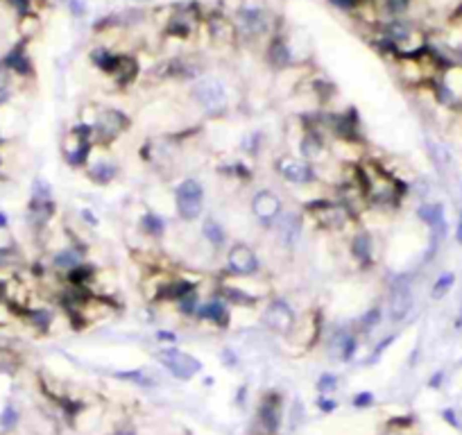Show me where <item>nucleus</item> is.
Instances as JSON below:
<instances>
[{"label":"nucleus","instance_id":"obj_1","mask_svg":"<svg viewBox=\"0 0 462 435\" xmlns=\"http://www.w3.org/2000/svg\"><path fill=\"white\" fill-rule=\"evenodd\" d=\"M303 215H308L324 231H344L356 222V215L338 197H315L303 204Z\"/></svg>","mask_w":462,"mask_h":435},{"label":"nucleus","instance_id":"obj_2","mask_svg":"<svg viewBox=\"0 0 462 435\" xmlns=\"http://www.w3.org/2000/svg\"><path fill=\"white\" fill-rule=\"evenodd\" d=\"M93 129L89 122H77V125L68 127L61 140V157L66 166L70 168H86L91 161V152H93Z\"/></svg>","mask_w":462,"mask_h":435},{"label":"nucleus","instance_id":"obj_3","mask_svg":"<svg viewBox=\"0 0 462 435\" xmlns=\"http://www.w3.org/2000/svg\"><path fill=\"white\" fill-rule=\"evenodd\" d=\"M190 98L208 116H220L229 109V91H226L224 82L215 75L199 77L190 89Z\"/></svg>","mask_w":462,"mask_h":435},{"label":"nucleus","instance_id":"obj_4","mask_svg":"<svg viewBox=\"0 0 462 435\" xmlns=\"http://www.w3.org/2000/svg\"><path fill=\"white\" fill-rule=\"evenodd\" d=\"M175 211L181 222H195L202 218L204 204H206V190L202 181L195 177H186L175 186Z\"/></svg>","mask_w":462,"mask_h":435},{"label":"nucleus","instance_id":"obj_5","mask_svg":"<svg viewBox=\"0 0 462 435\" xmlns=\"http://www.w3.org/2000/svg\"><path fill=\"white\" fill-rule=\"evenodd\" d=\"M93 129V143L100 148H109L113 140H118L131 127V120L125 111L113 107H100L95 111L93 120L89 122Z\"/></svg>","mask_w":462,"mask_h":435},{"label":"nucleus","instance_id":"obj_6","mask_svg":"<svg viewBox=\"0 0 462 435\" xmlns=\"http://www.w3.org/2000/svg\"><path fill=\"white\" fill-rule=\"evenodd\" d=\"M224 274L231 279H254L261 274V258L247 243H231L224 254Z\"/></svg>","mask_w":462,"mask_h":435},{"label":"nucleus","instance_id":"obj_7","mask_svg":"<svg viewBox=\"0 0 462 435\" xmlns=\"http://www.w3.org/2000/svg\"><path fill=\"white\" fill-rule=\"evenodd\" d=\"M157 360L177 381H190L202 372V360L179 347H163L157 351Z\"/></svg>","mask_w":462,"mask_h":435},{"label":"nucleus","instance_id":"obj_8","mask_svg":"<svg viewBox=\"0 0 462 435\" xmlns=\"http://www.w3.org/2000/svg\"><path fill=\"white\" fill-rule=\"evenodd\" d=\"M297 311L292 308V304L283 297H272L267 299V304L263 306L261 311V322L267 331L272 333H279V335H285L288 338L290 333L294 331L297 326Z\"/></svg>","mask_w":462,"mask_h":435},{"label":"nucleus","instance_id":"obj_9","mask_svg":"<svg viewBox=\"0 0 462 435\" xmlns=\"http://www.w3.org/2000/svg\"><path fill=\"white\" fill-rule=\"evenodd\" d=\"M276 175L292 186H311L320 181V172L313 163L303 161L299 154H281L274 161Z\"/></svg>","mask_w":462,"mask_h":435},{"label":"nucleus","instance_id":"obj_10","mask_svg":"<svg viewBox=\"0 0 462 435\" xmlns=\"http://www.w3.org/2000/svg\"><path fill=\"white\" fill-rule=\"evenodd\" d=\"M299 157L303 161L313 163V166H324L326 161H331V140L329 136H324L315 127H301V136L297 140Z\"/></svg>","mask_w":462,"mask_h":435},{"label":"nucleus","instance_id":"obj_11","mask_svg":"<svg viewBox=\"0 0 462 435\" xmlns=\"http://www.w3.org/2000/svg\"><path fill=\"white\" fill-rule=\"evenodd\" d=\"M412 306H415L412 285L408 283L406 276H394L392 285L388 288V304H385L388 317L392 322H403L412 313Z\"/></svg>","mask_w":462,"mask_h":435},{"label":"nucleus","instance_id":"obj_12","mask_svg":"<svg viewBox=\"0 0 462 435\" xmlns=\"http://www.w3.org/2000/svg\"><path fill=\"white\" fill-rule=\"evenodd\" d=\"M236 32L245 39H263L270 34L272 18L263 7H243L236 14Z\"/></svg>","mask_w":462,"mask_h":435},{"label":"nucleus","instance_id":"obj_13","mask_svg":"<svg viewBox=\"0 0 462 435\" xmlns=\"http://www.w3.org/2000/svg\"><path fill=\"white\" fill-rule=\"evenodd\" d=\"M358 344H360V335L353 331V326H335L333 331L326 338V351L333 360L340 362H351L353 356L358 351Z\"/></svg>","mask_w":462,"mask_h":435},{"label":"nucleus","instance_id":"obj_14","mask_svg":"<svg viewBox=\"0 0 462 435\" xmlns=\"http://www.w3.org/2000/svg\"><path fill=\"white\" fill-rule=\"evenodd\" d=\"M249 208H252V215L256 218V222H261L263 227H274L279 215L283 213V199L274 190L261 188L252 195Z\"/></svg>","mask_w":462,"mask_h":435},{"label":"nucleus","instance_id":"obj_15","mask_svg":"<svg viewBox=\"0 0 462 435\" xmlns=\"http://www.w3.org/2000/svg\"><path fill=\"white\" fill-rule=\"evenodd\" d=\"M258 424H261L265 435H276L283 424V399L279 392L270 390L263 394L261 406H258Z\"/></svg>","mask_w":462,"mask_h":435},{"label":"nucleus","instance_id":"obj_16","mask_svg":"<svg viewBox=\"0 0 462 435\" xmlns=\"http://www.w3.org/2000/svg\"><path fill=\"white\" fill-rule=\"evenodd\" d=\"M276 240L283 249H294L303 234V211H283L274 225Z\"/></svg>","mask_w":462,"mask_h":435},{"label":"nucleus","instance_id":"obj_17","mask_svg":"<svg viewBox=\"0 0 462 435\" xmlns=\"http://www.w3.org/2000/svg\"><path fill=\"white\" fill-rule=\"evenodd\" d=\"M349 252H351V258L356 261V265L360 267V270L374 267V263H376V238H374V234L367 231V229L351 231Z\"/></svg>","mask_w":462,"mask_h":435},{"label":"nucleus","instance_id":"obj_18","mask_svg":"<svg viewBox=\"0 0 462 435\" xmlns=\"http://www.w3.org/2000/svg\"><path fill=\"white\" fill-rule=\"evenodd\" d=\"M195 320L197 322H206V324H213L215 329H226L231 322V306L217 295H211V297L202 299L197 313H195Z\"/></svg>","mask_w":462,"mask_h":435},{"label":"nucleus","instance_id":"obj_19","mask_svg":"<svg viewBox=\"0 0 462 435\" xmlns=\"http://www.w3.org/2000/svg\"><path fill=\"white\" fill-rule=\"evenodd\" d=\"M86 256V249L84 245L80 243H70L66 245V247L57 249V252H52V258H50V265H52V270L57 272V274H63L66 276L68 272H72L75 267H80Z\"/></svg>","mask_w":462,"mask_h":435},{"label":"nucleus","instance_id":"obj_20","mask_svg":"<svg viewBox=\"0 0 462 435\" xmlns=\"http://www.w3.org/2000/svg\"><path fill=\"white\" fill-rule=\"evenodd\" d=\"M84 175L95 186H107L120 175V168L113 159H91L89 166L84 168Z\"/></svg>","mask_w":462,"mask_h":435},{"label":"nucleus","instance_id":"obj_21","mask_svg":"<svg viewBox=\"0 0 462 435\" xmlns=\"http://www.w3.org/2000/svg\"><path fill=\"white\" fill-rule=\"evenodd\" d=\"M199 236H202V240L213 249V252H217V249H222V247H229V245H226V243H229V234H226L224 225H222V222L217 220L213 213L202 220Z\"/></svg>","mask_w":462,"mask_h":435},{"label":"nucleus","instance_id":"obj_22","mask_svg":"<svg viewBox=\"0 0 462 435\" xmlns=\"http://www.w3.org/2000/svg\"><path fill=\"white\" fill-rule=\"evenodd\" d=\"M138 231L145 236V238L159 240V238H163V236H166L168 222H166V218H163L161 213H157V211H145L143 215L138 218Z\"/></svg>","mask_w":462,"mask_h":435},{"label":"nucleus","instance_id":"obj_23","mask_svg":"<svg viewBox=\"0 0 462 435\" xmlns=\"http://www.w3.org/2000/svg\"><path fill=\"white\" fill-rule=\"evenodd\" d=\"M383 313H385V308L378 306V304L369 306L365 313H360V315L353 320V331H356L358 335H369L371 331H376L380 326V322H383Z\"/></svg>","mask_w":462,"mask_h":435},{"label":"nucleus","instance_id":"obj_24","mask_svg":"<svg viewBox=\"0 0 462 435\" xmlns=\"http://www.w3.org/2000/svg\"><path fill=\"white\" fill-rule=\"evenodd\" d=\"M290 45L285 43L283 36H272L270 45H267V61L272 63L274 68H285L292 63V57H290Z\"/></svg>","mask_w":462,"mask_h":435},{"label":"nucleus","instance_id":"obj_25","mask_svg":"<svg viewBox=\"0 0 462 435\" xmlns=\"http://www.w3.org/2000/svg\"><path fill=\"white\" fill-rule=\"evenodd\" d=\"M111 77L118 82V86H129L131 82L138 77V61H136L131 54H120L118 68Z\"/></svg>","mask_w":462,"mask_h":435},{"label":"nucleus","instance_id":"obj_26","mask_svg":"<svg viewBox=\"0 0 462 435\" xmlns=\"http://www.w3.org/2000/svg\"><path fill=\"white\" fill-rule=\"evenodd\" d=\"M208 27H211V39L217 41V43H231V41L236 39V34H238L234 23L222 18V16L208 18Z\"/></svg>","mask_w":462,"mask_h":435},{"label":"nucleus","instance_id":"obj_27","mask_svg":"<svg viewBox=\"0 0 462 435\" xmlns=\"http://www.w3.org/2000/svg\"><path fill=\"white\" fill-rule=\"evenodd\" d=\"M3 66L7 68V70L18 72V75H32V61H30V57L25 54L23 45L9 50V54L3 59Z\"/></svg>","mask_w":462,"mask_h":435},{"label":"nucleus","instance_id":"obj_28","mask_svg":"<svg viewBox=\"0 0 462 435\" xmlns=\"http://www.w3.org/2000/svg\"><path fill=\"white\" fill-rule=\"evenodd\" d=\"M91 61H93V66L98 68L100 72L113 75L116 68H118V61H120V54L111 52V50H107V48H95V50H91Z\"/></svg>","mask_w":462,"mask_h":435},{"label":"nucleus","instance_id":"obj_29","mask_svg":"<svg viewBox=\"0 0 462 435\" xmlns=\"http://www.w3.org/2000/svg\"><path fill=\"white\" fill-rule=\"evenodd\" d=\"M113 376L120 381H129V383L143 385V388H154L159 383L152 374H147V370H125V372H113Z\"/></svg>","mask_w":462,"mask_h":435},{"label":"nucleus","instance_id":"obj_30","mask_svg":"<svg viewBox=\"0 0 462 435\" xmlns=\"http://www.w3.org/2000/svg\"><path fill=\"white\" fill-rule=\"evenodd\" d=\"M263 145H265V140H263V131H258V129L247 131V134L243 136V140H240V150H243L245 154H249V157H258L261 150H263Z\"/></svg>","mask_w":462,"mask_h":435},{"label":"nucleus","instance_id":"obj_31","mask_svg":"<svg viewBox=\"0 0 462 435\" xmlns=\"http://www.w3.org/2000/svg\"><path fill=\"white\" fill-rule=\"evenodd\" d=\"M18 419H21V412L14 403H5L3 412H0V428L3 430H14L18 426Z\"/></svg>","mask_w":462,"mask_h":435},{"label":"nucleus","instance_id":"obj_32","mask_svg":"<svg viewBox=\"0 0 462 435\" xmlns=\"http://www.w3.org/2000/svg\"><path fill=\"white\" fill-rule=\"evenodd\" d=\"M412 424H415V421H412L410 417H406V419H390L380 435H410Z\"/></svg>","mask_w":462,"mask_h":435},{"label":"nucleus","instance_id":"obj_33","mask_svg":"<svg viewBox=\"0 0 462 435\" xmlns=\"http://www.w3.org/2000/svg\"><path fill=\"white\" fill-rule=\"evenodd\" d=\"M338 374H333V372H322L320 376H317V383H315V388H317V392L320 394H329V392H333L335 388H338Z\"/></svg>","mask_w":462,"mask_h":435},{"label":"nucleus","instance_id":"obj_34","mask_svg":"<svg viewBox=\"0 0 462 435\" xmlns=\"http://www.w3.org/2000/svg\"><path fill=\"white\" fill-rule=\"evenodd\" d=\"M394 338H397V335H388V338H383V340H378V342H376V347L371 349V353L369 356L365 358V365L367 367H371V365H376V362L380 360V356H383L385 351H388V347L390 344L394 342Z\"/></svg>","mask_w":462,"mask_h":435},{"label":"nucleus","instance_id":"obj_35","mask_svg":"<svg viewBox=\"0 0 462 435\" xmlns=\"http://www.w3.org/2000/svg\"><path fill=\"white\" fill-rule=\"evenodd\" d=\"M453 281H455V276L451 274V272H446V274H442L437 281L433 283V290H430V295H433L435 299L437 297H444V295L451 290V285H453Z\"/></svg>","mask_w":462,"mask_h":435},{"label":"nucleus","instance_id":"obj_36","mask_svg":"<svg viewBox=\"0 0 462 435\" xmlns=\"http://www.w3.org/2000/svg\"><path fill=\"white\" fill-rule=\"evenodd\" d=\"M351 406H353V408H369V406H374V394L367 392V390H365V392L353 394Z\"/></svg>","mask_w":462,"mask_h":435},{"label":"nucleus","instance_id":"obj_37","mask_svg":"<svg viewBox=\"0 0 462 435\" xmlns=\"http://www.w3.org/2000/svg\"><path fill=\"white\" fill-rule=\"evenodd\" d=\"M9 98V72L7 68H0V104Z\"/></svg>","mask_w":462,"mask_h":435},{"label":"nucleus","instance_id":"obj_38","mask_svg":"<svg viewBox=\"0 0 462 435\" xmlns=\"http://www.w3.org/2000/svg\"><path fill=\"white\" fill-rule=\"evenodd\" d=\"M317 408H320L322 412H333L335 408H338V401L329 399L326 394H320V397H317Z\"/></svg>","mask_w":462,"mask_h":435},{"label":"nucleus","instance_id":"obj_39","mask_svg":"<svg viewBox=\"0 0 462 435\" xmlns=\"http://www.w3.org/2000/svg\"><path fill=\"white\" fill-rule=\"evenodd\" d=\"M80 218H82V222L89 225V227H98L100 225V220L95 218V213L91 211V208H80Z\"/></svg>","mask_w":462,"mask_h":435},{"label":"nucleus","instance_id":"obj_40","mask_svg":"<svg viewBox=\"0 0 462 435\" xmlns=\"http://www.w3.org/2000/svg\"><path fill=\"white\" fill-rule=\"evenodd\" d=\"M222 360H224L226 367H236V365H238V356H236V351L231 347L222 349Z\"/></svg>","mask_w":462,"mask_h":435},{"label":"nucleus","instance_id":"obj_41","mask_svg":"<svg viewBox=\"0 0 462 435\" xmlns=\"http://www.w3.org/2000/svg\"><path fill=\"white\" fill-rule=\"evenodd\" d=\"M388 3V9L392 14H401L403 9H408V5H410V0H385Z\"/></svg>","mask_w":462,"mask_h":435},{"label":"nucleus","instance_id":"obj_42","mask_svg":"<svg viewBox=\"0 0 462 435\" xmlns=\"http://www.w3.org/2000/svg\"><path fill=\"white\" fill-rule=\"evenodd\" d=\"M157 340L159 342H175L177 340V335L175 333H170V331H157Z\"/></svg>","mask_w":462,"mask_h":435},{"label":"nucleus","instance_id":"obj_43","mask_svg":"<svg viewBox=\"0 0 462 435\" xmlns=\"http://www.w3.org/2000/svg\"><path fill=\"white\" fill-rule=\"evenodd\" d=\"M9 227V215L5 211H0V229H7Z\"/></svg>","mask_w":462,"mask_h":435},{"label":"nucleus","instance_id":"obj_44","mask_svg":"<svg viewBox=\"0 0 462 435\" xmlns=\"http://www.w3.org/2000/svg\"><path fill=\"white\" fill-rule=\"evenodd\" d=\"M457 240L462 243V218H460V225H457Z\"/></svg>","mask_w":462,"mask_h":435},{"label":"nucleus","instance_id":"obj_45","mask_svg":"<svg viewBox=\"0 0 462 435\" xmlns=\"http://www.w3.org/2000/svg\"><path fill=\"white\" fill-rule=\"evenodd\" d=\"M457 324H462V311H460V320H457Z\"/></svg>","mask_w":462,"mask_h":435},{"label":"nucleus","instance_id":"obj_46","mask_svg":"<svg viewBox=\"0 0 462 435\" xmlns=\"http://www.w3.org/2000/svg\"><path fill=\"white\" fill-rule=\"evenodd\" d=\"M0 145H5V138H3V136H0Z\"/></svg>","mask_w":462,"mask_h":435},{"label":"nucleus","instance_id":"obj_47","mask_svg":"<svg viewBox=\"0 0 462 435\" xmlns=\"http://www.w3.org/2000/svg\"><path fill=\"white\" fill-rule=\"evenodd\" d=\"M134 3H147V0H134Z\"/></svg>","mask_w":462,"mask_h":435},{"label":"nucleus","instance_id":"obj_48","mask_svg":"<svg viewBox=\"0 0 462 435\" xmlns=\"http://www.w3.org/2000/svg\"><path fill=\"white\" fill-rule=\"evenodd\" d=\"M0 168H3V157H0Z\"/></svg>","mask_w":462,"mask_h":435}]
</instances>
